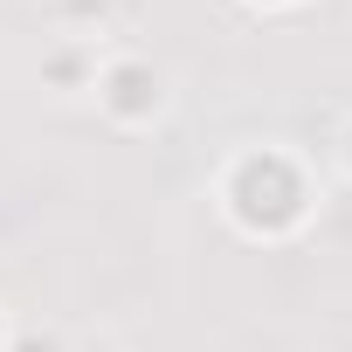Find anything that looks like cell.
Returning a JSON list of instances; mask_svg holds the SVG:
<instances>
[{
	"mask_svg": "<svg viewBox=\"0 0 352 352\" xmlns=\"http://www.w3.org/2000/svg\"><path fill=\"white\" fill-rule=\"evenodd\" d=\"M118 104H145V76H138V69L118 76Z\"/></svg>",
	"mask_w": 352,
	"mask_h": 352,
	"instance_id": "6da1fadb",
	"label": "cell"
}]
</instances>
